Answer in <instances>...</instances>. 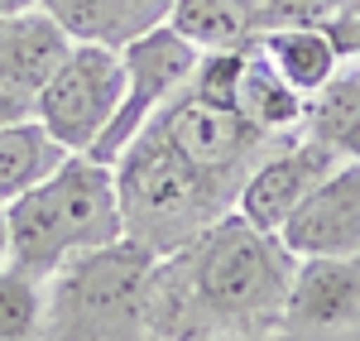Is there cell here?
Masks as SVG:
<instances>
[{
    "instance_id": "obj_7",
    "label": "cell",
    "mask_w": 360,
    "mask_h": 341,
    "mask_svg": "<svg viewBox=\"0 0 360 341\" xmlns=\"http://www.w3.org/2000/svg\"><path fill=\"white\" fill-rule=\"evenodd\" d=\"M278 332L288 341H360V250L298 259Z\"/></svg>"
},
{
    "instance_id": "obj_16",
    "label": "cell",
    "mask_w": 360,
    "mask_h": 341,
    "mask_svg": "<svg viewBox=\"0 0 360 341\" xmlns=\"http://www.w3.org/2000/svg\"><path fill=\"white\" fill-rule=\"evenodd\" d=\"M63 159H68V149L34 115L15 120V125H0V207L29 193L34 183H44Z\"/></svg>"
},
{
    "instance_id": "obj_5",
    "label": "cell",
    "mask_w": 360,
    "mask_h": 341,
    "mask_svg": "<svg viewBox=\"0 0 360 341\" xmlns=\"http://www.w3.org/2000/svg\"><path fill=\"white\" fill-rule=\"evenodd\" d=\"M120 86H125L120 49L91 44V39H72V49L58 63V72L34 91V120L68 154H86L101 140L106 120L115 115Z\"/></svg>"
},
{
    "instance_id": "obj_20",
    "label": "cell",
    "mask_w": 360,
    "mask_h": 341,
    "mask_svg": "<svg viewBox=\"0 0 360 341\" xmlns=\"http://www.w3.org/2000/svg\"><path fill=\"white\" fill-rule=\"evenodd\" d=\"M10 264V236H5V207H0V269Z\"/></svg>"
},
{
    "instance_id": "obj_19",
    "label": "cell",
    "mask_w": 360,
    "mask_h": 341,
    "mask_svg": "<svg viewBox=\"0 0 360 341\" xmlns=\"http://www.w3.org/2000/svg\"><path fill=\"white\" fill-rule=\"evenodd\" d=\"M212 341H288L283 332H250V337H212Z\"/></svg>"
},
{
    "instance_id": "obj_21",
    "label": "cell",
    "mask_w": 360,
    "mask_h": 341,
    "mask_svg": "<svg viewBox=\"0 0 360 341\" xmlns=\"http://www.w3.org/2000/svg\"><path fill=\"white\" fill-rule=\"evenodd\" d=\"M25 5H34V0H0V15H10V10H25Z\"/></svg>"
},
{
    "instance_id": "obj_1",
    "label": "cell",
    "mask_w": 360,
    "mask_h": 341,
    "mask_svg": "<svg viewBox=\"0 0 360 341\" xmlns=\"http://www.w3.org/2000/svg\"><path fill=\"white\" fill-rule=\"evenodd\" d=\"M298 259L240 212L193 236L149 269V327L159 341L278 332Z\"/></svg>"
},
{
    "instance_id": "obj_18",
    "label": "cell",
    "mask_w": 360,
    "mask_h": 341,
    "mask_svg": "<svg viewBox=\"0 0 360 341\" xmlns=\"http://www.w3.org/2000/svg\"><path fill=\"white\" fill-rule=\"evenodd\" d=\"M29 115H34V101H29L25 91L0 82V125H15V120H29Z\"/></svg>"
},
{
    "instance_id": "obj_4",
    "label": "cell",
    "mask_w": 360,
    "mask_h": 341,
    "mask_svg": "<svg viewBox=\"0 0 360 341\" xmlns=\"http://www.w3.org/2000/svg\"><path fill=\"white\" fill-rule=\"evenodd\" d=\"M149 269L154 255L125 236L68 259L58 274L44 279V337L159 341L149 327Z\"/></svg>"
},
{
    "instance_id": "obj_15",
    "label": "cell",
    "mask_w": 360,
    "mask_h": 341,
    "mask_svg": "<svg viewBox=\"0 0 360 341\" xmlns=\"http://www.w3.org/2000/svg\"><path fill=\"white\" fill-rule=\"evenodd\" d=\"M255 44H259V53L269 58V67H274L293 91H303V96H312V91L336 72V63H341L332 39L317 34V29H303V25L259 29Z\"/></svg>"
},
{
    "instance_id": "obj_10",
    "label": "cell",
    "mask_w": 360,
    "mask_h": 341,
    "mask_svg": "<svg viewBox=\"0 0 360 341\" xmlns=\"http://www.w3.org/2000/svg\"><path fill=\"white\" fill-rule=\"evenodd\" d=\"M68 49H72V34L44 5H25V10L0 15V82L25 91L29 101L58 72Z\"/></svg>"
},
{
    "instance_id": "obj_11",
    "label": "cell",
    "mask_w": 360,
    "mask_h": 341,
    "mask_svg": "<svg viewBox=\"0 0 360 341\" xmlns=\"http://www.w3.org/2000/svg\"><path fill=\"white\" fill-rule=\"evenodd\" d=\"M303 135L327 144L341 164H360V58H341L332 77L307 96Z\"/></svg>"
},
{
    "instance_id": "obj_17",
    "label": "cell",
    "mask_w": 360,
    "mask_h": 341,
    "mask_svg": "<svg viewBox=\"0 0 360 341\" xmlns=\"http://www.w3.org/2000/svg\"><path fill=\"white\" fill-rule=\"evenodd\" d=\"M274 25L317 29L341 58H360V0H259V29Z\"/></svg>"
},
{
    "instance_id": "obj_9",
    "label": "cell",
    "mask_w": 360,
    "mask_h": 341,
    "mask_svg": "<svg viewBox=\"0 0 360 341\" xmlns=\"http://www.w3.org/2000/svg\"><path fill=\"white\" fill-rule=\"evenodd\" d=\"M293 259H332L360 250V164L341 169L274 231Z\"/></svg>"
},
{
    "instance_id": "obj_3",
    "label": "cell",
    "mask_w": 360,
    "mask_h": 341,
    "mask_svg": "<svg viewBox=\"0 0 360 341\" xmlns=\"http://www.w3.org/2000/svg\"><path fill=\"white\" fill-rule=\"evenodd\" d=\"M5 236H10V269L39 284L58 274L68 259L120 240L125 226L111 164L91 154H68L44 183L5 202Z\"/></svg>"
},
{
    "instance_id": "obj_12",
    "label": "cell",
    "mask_w": 360,
    "mask_h": 341,
    "mask_svg": "<svg viewBox=\"0 0 360 341\" xmlns=\"http://www.w3.org/2000/svg\"><path fill=\"white\" fill-rule=\"evenodd\" d=\"M34 5H44L72 39L111 44V49L164 25L168 15V0H34Z\"/></svg>"
},
{
    "instance_id": "obj_13",
    "label": "cell",
    "mask_w": 360,
    "mask_h": 341,
    "mask_svg": "<svg viewBox=\"0 0 360 341\" xmlns=\"http://www.w3.org/2000/svg\"><path fill=\"white\" fill-rule=\"evenodd\" d=\"M303 106L307 96L283 82L269 67V58L259 53V44L250 39L240 53V77H236V111L264 135H303Z\"/></svg>"
},
{
    "instance_id": "obj_14",
    "label": "cell",
    "mask_w": 360,
    "mask_h": 341,
    "mask_svg": "<svg viewBox=\"0 0 360 341\" xmlns=\"http://www.w3.org/2000/svg\"><path fill=\"white\" fill-rule=\"evenodd\" d=\"M164 25L183 34L197 53L245 49L259 34V0H168Z\"/></svg>"
},
{
    "instance_id": "obj_2",
    "label": "cell",
    "mask_w": 360,
    "mask_h": 341,
    "mask_svg": "<svg viewBox=\"0 0 360 341\" xmlns=\"http://www.w3.org/2000/svg\"><path fill=\"white\" fill-rule=\"evenodd\" d=\"M111 178L125 240H135L154 259L173 255L178 245H188L193 236L231 217L236 198H240V188L231 178L202 169L154 120L115 154Z\"/></svg>"
},
{
    "instance_id": "obj_8",
    "label": "cell",
    "mask_w": 360,
    "mask_h": 341,
    "mask_svg": "<svg viewBox=\"0 0 360 341\" xmlns=\"http://www.w3.org/2000/svg\"><path fill=\"white\" fill-rule=\"evenodd\" d=\"M336 169H341V159H336L327 144L307 140V135H293L283 149H274V154L245 178V188H240V198H236V212H240L245 221H255V226L278 231Z\"/></svg>"
},
{
    "instance_id": "obj_6",
    "label": "cell",
    "mask_w": 360,
    "mask_h": 341,
    "mask_svg": "<svg viewBox=\"0 0 360 341\" xmlns=\"http://www.w3.org/2000/svg\"><path fill=\"white\" fill-rule=\"evenodd\" d=\"M120 63H125V86H120L115 115L106 120L101 140L86 149L101 164H115V154L173 101V91L193 77L197 49L183 34H173L168 25H154V29H144L139 39L120 44Z\"/></svg>"
}]
</instances>
